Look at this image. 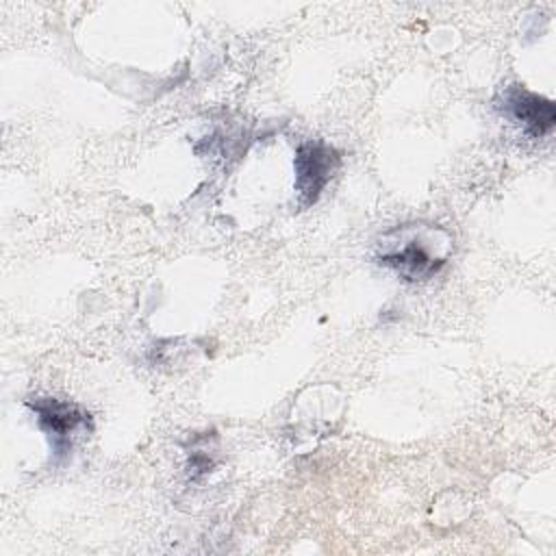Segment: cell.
<instances>
[{"label":"cell","instance_id":"6da1fadb","mask_svg":"<svg viewBox=\"0 0 556 556\" xmlns=\"http://www.w3.org/2000/svg\"><path fill=\"white\" fill-rule=\"evenodd\" d=\"M26 404L37 415V426L46 434L50 443V452L56 463L70 456L76 439L91 432L93 428L91 415L74 402H65L56 397H37V400H28Z\"/></svg>","mask_w":556,"mask_h":556},{"label":"cell","instance_id":"3957f363","mask_svg":"<svg viewBox=\"0 0 556 556\" xmlns=\"http://www.w3.org/2000/svg\"><path fill=\"white\" fill-rule=\"evenodd\" d=\"M497 109L515 119L523 132L534 139L547 135L556 122L554 102L528 91L523 85H508L500 96Z\"/></svg>","mask_w":556,"mask_h":556},{"label":"cell","instance_id":"277c9868","mask_svg":"<svg viewBox=\"0 0 556 556\" xmlns=\"http://www.w3.org/2000/svg\"><path fill=\"white\" fill-rule=\"evenodd\" d=\"M378 263L395 269L406 280H428L445 265V258L432 256L421 239L410 237L402 248L380 254Z\"/></svg>","mask_w":556,"mask_h":556},{"label":"cell","instance_id":"7a4b0ae2","mask_svg":"<svg viewBox=\"0 0 556 556\" xmlns=\"http://www.w3.org/2000/svg\"><path fill=\"white\" fill-rule=\"evenodd\" d=\"M339 165H341V154L332 146L319 139H311L298 146L293 169H295V191L302 206H311L319 200L324 187L330 182Z\"/></svg>","mask_w":556,"mask_h":556}]
</instances>
